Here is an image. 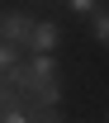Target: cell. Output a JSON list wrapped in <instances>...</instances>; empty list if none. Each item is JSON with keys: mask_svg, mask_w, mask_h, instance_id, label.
Segmentation results:
<instances>
[{"mask_svg": "<svg viewBox=\"0 0 109 123\" xmlns=\"http://www.w3.org/2000/svg\"><path fill=\"white\" fill-rule=\"evenodd\" d=\"M33 24L38 19L24 14V10H0V43H14V47L29 52L33 47Z\"/></svg>", "mask_w": 109, "mask_h": 123, "instance_id": "obj_1", "label": "cell"}, {"mask_svg": "<svg viewBox=\"0 0 109 123\" xmlns=\"http://www.w3.org/2000/svg\"><path fill=\"white\" fill-rule=\"evenodd\" d=\"M57 43H62V29H57L52 19H38V24H33V47H29V52H57Z\"/></svg>", "mask_w": 109, "mask_h": 123, "instance_id": "obj_2", "label": "cell"}, {"mask_svg": "<svg viewBox=\"0 0 109 123\" xmlns=\"http://www.w3.org/2000/svg\"><path fill=\"white\" fill-rule=\"evenodd\" d=\"M29 104H62V80H47V85H33Z\"/></svg>", "mask_w": 109, "mask_h": 123, "instance_id": "obj_3", "label": "cell"}, {"mask_svg": "<svg viewBox=\"0 0 109 123\" xmlns=\"http://www.w3.org/2000/svg\"><path fill=\"white\" fill-rule=\"evenodd\" d=\"M29 114H33V123H66L57 104H29Z\"/></svg>", "mask_w": 109, "mask_h": 123, "instance_id": "obj_4", "label": "cell"}, {"mask_svg": "<svg viewBox=\"0 0 109 123\" xmlns=\"http://www.w3.org/2000/svg\"><path fill=\"white\" fill-rule=\"evenodd\" d=\"M90 33H95V43L109 47V10H95L90 14Z\"/></svg>", "mask_w": 109, "mask_h": 123, "instance_id": "obj_5", "label": "cell"}, {"mask_svg": "<svg viewBox=\"0 0 109 123\" xmlns=\"http://www.w3.org/2000/svg\"><path fill=\"white\" fill-rule=\"evenodd\" d=\"M0 123H33V114H29V104H14L0 114Z\"/></svg>", "mask_w": 109, "mask_h": 123, "instance_id": "obj_6", "label": "cell"}, {"mask_svg": "<svg viewBox=\"0 0 109 123\" xmlns=\"http://www.w3.org/2000/svg\"><path fill=\"white\" fill-rule=\"evenodd\" d=\"M19 52H24V47H14V43H0V71H10V66L19 62Z\"/></svg>", "mask_w": 109, "mask_h": 123, "instance_id": "obj_7", "label": "cell"}, {"mask_svg": "<svg viewBox=\"0 0 109 123\" xmlns=\"http://www.w3.org/2000/svg\"><path fill=\"white\" fill-rule=\"evenodd\" d=\"M71 5V14H95V0H66Z\"/></svg>", "mask_w": 109, "mask_h": 123, "instance_id": "obj_8", "label": "cell"}]
</instances>
